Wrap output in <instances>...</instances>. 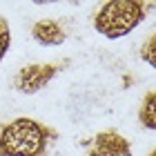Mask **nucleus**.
Returning <instances> with one entry per match:
<instances>
[{
  "mask_svg": "<svg viewBox=\"0 0 156 156\" xmlns=\"http://www.w3.org/2000/svg\"><path fill=\"white\" fill-rule=\"evenodd\" d=\"M31 36L38 45H45V47H56L65 42V31L56 20H38L31 29Z\"/></svg>",
  "mask_w": 156,
  "mask_h": 156,
  "instance_id": "39448f33",
  "label": "nucleus"
},
{
  "mask_svg": "<svg viewBox=\"0 0 156 156\" xmlns=\"http://www.w3.org/2000/svg\"><path fill=\"white\" fill-rule=\"evenodd\" d=\"M145 2L136 0H116L105 2L94 16V27L105 38H123L125 34L136 29L145 18Z\"/></svg>",
  "mask_w": 156,
  "mask_h": 156,
  "instance_id": "f03ea898",
  "label": "nucleus"
},
{
  "mask_svg": "<svg viewBox=\"0 0 156 156\" xmlns=\"http://www.w3.org/2000/svg\"><path fill=\"white\" fill-rule=\"evenodd\" d=\"M140 58L156 69V31L143 42V47H140Z\"/></svg>",
  "mask_w": 156,
  "mask_h": 156,
  "instance_id": "0eeeda50",
  "label": "nucleus"
},
{
  "mask_svg": "<svg viewBox=\"0 0 156 156\" xmlns=\"http://www.w3.org/2000/svg\"><path fill=\"white\" fill-rule=\"evenodd\" d=\"M11 45V34H9V25H7L5 18H0V60L5 58L7 49Z\"/></svg>",
  "mask_w": 156,
  "mask_h": 156,
  "instance_id": "6e6552de",
  "label": "nucleus"
},
{
  "mask_svg": "<svg viewBox=\"0 0 156 156\" xmlns=\"http://www.w3.org/2000/svg\"><path fill=\"white\" fill-rule=\"evenodd\" d=\"M58 72V67L51 62H36V65H27L18 72L16 76V87L25 94H36L38 89H42L45 85L54 78V74Z\"/></svg>",
  "mask_w": 156,
  "mask_h": 156,
  "instance_id": "7ed1b4c3",
  "label": "nucleus"
},
{
  "mask_svg": "<svg viewBox=\"0 0 156 156\" xmlns=\"http://www.w3.org/2000/svg\"><path fill=\"white\" fill-rule=\"evenodd\" d=\"M150 156H156V150H154V152H150Z\"/></svg>",
  "mask_w": 156,
  "mask_h": 156,
  "instance_id": "1a4fd4ad",
  "label": "nucleus"
},
{
  "mask_svg": "<svg viewBox=\"0 0 156 156\" xmlns=\"http://www.w3.org/2000/svg\"><path fill=\"white\" fill-rule=\"evenodd\" d=\"M47 129L34 118H13L0 127V156H42Z\"/></svg>",
  "mask_w": 156,
  "mask_h": 156,
  "instance_id": "f257e3e1",
  "label": "nucleus"
},
{
  "mask_svg": "<svg viewBox=\"0 0 156 156\" xmlns=\"http://www.w3.org/2000/svg\"><path fill=\"white\" fill-rule=\"evenodd\" d=\"M138 118H140V123H143L145 127L156 129V91H150V94L143 98V105H140Z\"/></svg>",
  "mask_w": 156,
  "mask_h": 156,
  "instance_id": "423d86ee",
  "label": "nucleus"
},
{
  "mask_svg": "<svg viewBox=\"0 0 156 156\" xmlns=\"http://www.w3.org/2000/svg\"><path fill=\"white\" fill-rule=\"evenodd\" d=\"M129 154L132 145L118 132H101L94 138V147L89 152V156H129Z\"/></svg>",
  "mask_w": 156,
  "mask_h": 156,
  "instance_id": "20e7f679",
  "label": "nucleus"
}]
</instances>
